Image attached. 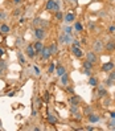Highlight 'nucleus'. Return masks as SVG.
Segmentation results:
<instances>
[{
  "label": "nucleus",
  "instance_id": "obj_3",
  "mask_svg": "<svg viewBox=\"0 0 115 131\" xmlns=\"http://www.w3.org/2000/svg\"><path fill=\"white\" fill-rule=\"evenodd\" d=\"M73 39H72V35H66V33H64L60 36V43H62V44H69V43H72Z\"/></svg>",
  "mask_w": 115,
  "mask_h": 131
},
{
  "label": "nucleus",
  "instance_id": "obj_15",
  "mask_svg": "<svg viewBox=\"0 0 115 131\" xmlns=\"http://www.w3.org/2000/svg\"><path fill=\"white\" fill-rule=\"evenodd\" d=\"M0 32H3V33H8V32H10V27H8L7 24L0 25Z\"/></svg>",
  "mask_w": 115,
  "mask_h": 131
},
{
  "label": "nucleus",
  "instance_id": "obj_12",
  "mask_svg": "<svg viewBox=\"0 0 115 131\" xmlns=\"http://www.w3.org/2000/svg\"><path fill=\"white\" fill-rule=\"evenodd\" d=\"M89 120H90V122L91 123H96V122H98V120H99V116L98 115H95V114H89Z\"/></svg>",
  "mask_w": 115,
  "mask_h": 131
},
{
  "label": "nucleus",
  "instance_id": "obj_27",
  "mask_svg": "<svg viewBox=\"0 0 115 131\" xmlns=\"http://www.w3.org/2000/svg\"><path fill=\"white\" fill-rule=\"evenodd\" d=\"M84 73L86 74V76H91V70H89V69H85Z\"/></svg>",
  "mask_w": 115,
  "mask_h": 131
},
{
  "label": "nucleus",
  "instance_id": "obj_33",
  "mask_svg": "<svg viewBox=\"0 0 115 131\" xmlns=\"http://www.w3.org/2000/svg\"><path fill=\"white\" fill-rule=\"evenodd\" d=\"M107 85H108V86L112 85V79H108V81H107Z\"/></svg>",
  "mask_w": 115,
  "mask_h": 131
},
{
  "label": "nucleus",
  "instance_id": "obj_29",
  "mask_svg": "<svg viewBox=\"0 0 115 131\" xmlns=\"http://www.w3.org/2000/svg\"><path fill=\"white\" fill-rule=\"evenodd\" d=\"M6 68V64H4V61H0V70Z\"/></svg>",
  "mask_w": 115,
  "mask_h": 131
},
{
  "label": "nucleus",
  "instance_id": "obj_20",
  "mask_svg": "<svg viewBox=\"0 0 115 131\" xmlns=\"http://www.w3.org/2000/svg\"><path fill=\"white\" fill-rule=\"evenodd\" d=\"M49 48H50V52H52V54H56L57 53V44H52Z\"/></svg>",
  "mask_w": 115,
  "mask_h": 131
},
{
  "label": "nucleus",
  "instance_id": "obj_8",
  "mask_svg": "<svg viewBox=\"0 0 115 131\" xmlns=\"http://www.w3.org/2000/svg\"><path fill=\"white\" fill-rule=\"evenodd\" d=\"M106 50L114 52L115 50V41H108V43H106Z\"/></svg>",
  "mask_w": 115,
  "mask_h": 131
},
{
  "label": "nucleus",
  "instance_id": "obj_13",
  "mask_svg": "<svg viewBox=\"0 0 115 131\" xmlns=\"http://www.w3.org/2000/svg\"><path fill=\"white\" fill-rule=\"evenodd\" d=\"M102 48H103V45H102V43L98 40V41H95V44H94V49H95V52H100L102 50Z\"/></svg>",
  "mask_w": 115,
  "mask_h": 131
},
{
  "label": "nucleus",
  "instance_id": "obj_18",
  "mask_svg": "<svg viewBox=\"0 0 115 131\" xmlns=\"http://www.w3.org/2000/svg\"><path fill=\"white\" fill-rule=\"evenodd\" d=\"M84 69H89V70H91V69H93V64L89 62V61L86 60V61L84 62Z\"/></svg>",
  "mask_w": 115,
  "mask_h": 131
},
{
  "label": "nucleus",
  "instance_id": "obj_36",
  "mask_svg": "<svg viewBox=\"0 0 115 131\" xmlns=\"http://www.w3.org/2000/svg\"><path fill=\"white\" fill-rule=\"evenodd\" d=\"M3 54H4V50H3L2 48H0V56H3Z\"/></svg>",
  "mask_w": 115,
  "mask_h": 131
},
{
  "label": "nucleus",
  "instance_id": "obj_26",
  "mask_svg": "<svg viewBox=\"0 0 115 131\" xmlns=\"http://www.w3.org/2000/svg\"><path fill=\"white\" fill-rule=\"evenodd\" d=\"M76 29H77L78 32H81V31H82V25L80 24V23H76Z\"/></svg>",
  "mask_w": 115,
  "mask_h": 131
},
{
  "label": "nucleus",
  "instance_id": "obj_4",
  "mask_svg": "<svg viewBox=\"0 0 115 131\" xmlns=\"http://www.w3.org/2000/svg\"><path fill=\"white\" fill-rule=\"evenodd\" d=\"M25 52H26V56H28L29 58H34V56L37 54V53H36V50H34V46L33 45H28V46H26Z\"/></svg>",
  "mask_w": 115,
  "mask_h": 131
},
{
  "label": "nucleus",
  "instance_id": "obj_16",
  "mask_svg": "<svg viewBox=\"0 0 115 131\" xmlns=\"http://www.w3.org/2000/svg\"><path fill=\"white\" fill-rule=\"evenodd\" d=\"M89 83L91 86H96L98 85V79H96L95 77H90V79H89Z\"/></svg>",
  "mask_w": 115,
  "mask_h": 131
},
{
  "label": "nucleus",
  "instance_id": "obj_11",
  "mask_svg": "<svg viewBox=\"0 0 115 131\" xmlns=\"http://www.w3.org/2000/svg\"><path fill=\"white\" fill-rule=\"evenodd\" d=\"M56 73H57V76L61 77V76H64V74L66 73V70H65V68H64L62 65H58L57 69H56Z\"/></svg>",
  "mask_w": 115,
  "mask_h": 131
},
{
  "label": "nucleus",
  "instance_id": "obj_24",
  "mask_svg": "<svg viewBox=\"0 0 115 131\" xmlns=\"http://www.w3.org/2000/svg\"><path fill=\"white\" fill-rule=\"evenodd\" d=\"M54 69H56V66H54V65L52 64V65L49 66V69H48V73H53V72H54Z\"/></svg>",
  "mask_w": 115,
  "mask_h": 131
},
{
  "label": "nucleus",
  "instance_id": "obj_5",
  "mask_svg": "<svg viewBox=\"0 0 115 131\" xmlns=\"http://www.w3.org/2000/svg\"><path fill=\"white\" fill-rule=\"evenodd\" d=\"M34 35H36V37H37L38 40H42L44 37H45V31H44V28H36Z\"/></svg>",
  "mask_w": 115,
  "mask_h": 131
},
{
  "label": "nucleus",
  "instance_id": "obj_35",
  "mask_svg": "<svg viewBox=\"0 0 115 131\" xmlns=\"http://www.w3.org/2000/svg\"><path fill=\"white\" fill-rule=\"evenodd\" d=\"M22 43V40H20V39H17V45H20Z\"/></svg>",
  "mask_w": 115,
  "mask_h": 131
},
{
  "label": "nucleus",
  "instance_id": "obj_1",
  "mask_svg": "<svg viewBox=\"0 0 115 131\" xmlns=\"http://www.w3.org/2000/svg\"><path fill=\"white\" fill-rule=\"evenodd\" d=\"M45 9L46 11H50V12H58V3L56 2V0H48V3H46V7H45Z\"/></svg>",
  "mask_w": 115,
  "mask_h": 131
},
{
  "label": "nucleus",
  "instance_id": "obj_28",
  "mask_svg": "<svg viewBox=\"0 0 115 131\" xmlns=\"http://www.w3.org/2000/svg\"><path fill=\"white\" fill-rule=\"evenodd\" d=\"M110 79H112V81H115V72H112L111 74H110Z\"/></svg>",
  "mask_w": 115,
  "mask_h": 131
},
{
  "label": "nucleus",
  "instance_id": "obj_14",
  "mask_svg": "<svg viewBox=\"0 0 115 131\" xmlns=\"http://www.w3.org/2000/svg\"><path fill=\"white\" fill-rule=\"evenodd\" d=\"M65 21H66V23L74 21V13H68V15L65 16Z\"/></svg>",
  "mask_w": 115,
  "mask_h": 131
},
{
  "label": "nucleus",
  "instance_id": "obj_19",
  "mask_svg": "<svg viewBox=\"0 0 115 131\" xmlns=\"http://www.w3.org/2000/svg\"><path fill=\"white\" fill-rule=\"evenodd\" d=\"M17 58H19V62L22 65V64H25V60H24V56H22L20 52H17Z\"/></svg>",
  "mask_w": 115,
  "mask_h": 131
},
{
  "label": "nucleus",
  "instance_id": "obj_23",
  "mask_svg": "<svg viewBox=\"0 0 115 131\" xmlns=\"http://www.w3.org/2000/svg\"><path fill=\"white\" fill-rule=\"evenodd\" d=\"M64 31H65V33H66V35H72V28H70V27H66Z\"/></svg>",
  "mask_w": 115,
  "mask_h": 131
},
{
  "label": "nucleus",
  "instance_id": "obj_30",
  "mask_svg": "<svg viewBox=\"0 0 115 131\" xmlns=\"http://www.w3.org/2000/svg\"><path fill=\"white\" fill-rule=\"evenodd\" d=\"M108 31L111 32V33H112V32H115V25H111V27L108 28Z\"/></svg>",
  "mask_w": 115,
  "mask_h": 131
},
{
  "label": "nucleus",
  "instance_id": "obj_39",
  "mask_svg": "<svg viewBox=\"0 0 115 131\" xmlns=\"http://www.w3.org/2000/svg\"><path fill=\"white\" fill-rule=\"evenodd\" d=\"M114 97H115V95H114Z\"/></svg>",
  "mask_w": 115,
  "mask_h": 131
},
{
  "label": "nucleus",
  "instance_id": "obj_21",
  "mask_svg": "<svg viewBox=\"0 0 115 131\" xmlns=\"http://www.w3.org/2000/svg\"><path fill=\"white\" fill-rule=\"evenodd\" d=\"M48 120H49V123H52V124H54V123L57 122L56 116H53V115H49V116H48Z\"/></svg>",
  "mask_w": 115,
  "mask_h": 131
},
{
  "label": "nucleus",
  "instance_id": "obj_9",
  "mask_svg": "<svg viewBox=\"0 0 115 131\" xmlns=\"http://www.w3.org/2000/svg\"><path fill=\"white\" fill-rule=\"evenodd\" d=\"M33 46H34L36 53H37V54H41V50H42V48H44V46H42V43H41V41H37V43H36Z\"/></svg>",
  "mask_w": 115,
  "mask_h": 131
},
{
  "label": "nucleus",
  "instance_id": "obj_2",
  "mask_svg": "<svg viewBox=\"0 0 115 131\" xmlns=\"http://www.w3.org/2000/svg\"><path fill=\"white\" fill-rule=\"evenodd\" d=\"M50 56H52L50 48H49V46H44L42 50H41V57H42V60H48Z\"/></svg>",
  "mask_w": 115,
  "mask_h": 131
},
{
  "label": "nucleus",
  "instance_id": "obj_25",
  "mask_svg": "<svg viewBox=\"0 0 115 131\" xmlns=\"http://www.w3.org/2000/svg\"><path fill=\"white\" fill-rule=\"evenodd\" d=\"M70 102H72V103H74V105L77 106V103H78V98H74V97H72V98H70Z\"/></svg>",
  "mask_w": 115,
  "mask_h": 131
},
{
  "label": "nucleus",
  "instance_id": "obj_31",
  "mask_svg": "<svg viewBox=\"0 0 115 131\" xmlns=\"http://www.w3.org/2000/svg\"><path fill=\"white\" fill-rule=\"evenodd\" d=\"M56 16H57V19H62V13H61V12H57Z\"/></svg>",
  "mask_w": 115,
  "mask_h": 131
},
{
  "label": "nucleus",
  "instance_id": "obj_37",
  "mask_svg": "<svg viewBox=\"0 0 115 131\" xmlns=\"http://www.w3.org/2000/svg\"><path fill=\"white\" fill-rule=\"evenodd\" d=\"M110 115H111V118H112V119H115V113H111Z\"/></svg>",
  "mask_w": 115,
  "mask_h": 131
},
{
  "label": "nucleus",
  "instance_id": "obj_34",
  "mask_svg": "<svg viewBox=\"0 0 115 131\" xmlns=\"http://www.w3.org/2000/svg\"><path fill=\"white\" fill-rule=\"evenodd\" d=\"M4 17H6V13L2 12V13H0V19H4Z\"/></svg>",
  "mask_w": 115,
  "mask_h": 131
},
{
  "label": "nucleus",
  "instance_id": "obj_22",
  "mask_svg": "<svg viewBox=\"0 0 115 131\" xmlns=\"http://www.w3.org/2000/svg\"><path fill=\"white\" fill-rule=\"evenodd\" d=\"M104 95H107V91H106L104 89H100V90L98 91V97L102 98V97H104Z\"/></svg>",
  "mask_w": 115,
  "mask_h": 131
},
{
  "label": "nucleus",
  "instance_id": "obj_6",
  "mask_svg": "<svg viewBox=\"0 0 115 131\" xmlns=\"http://www.w3.org/2000/svg\"><path fill=\"white\" fill-rule=\"evenodd\" d=\"M86 58H87V61L91 62L93 65L96 62V56H95V53H94V52H89V53L86 54Z\"/></svg>",
  "mask_w": 115,
  "mask_h": 131
},
{
  "label": "nucleus",
  "instance_id": "obj_7",
  "mask_svg": "<svg viewBox=\"0 0 115 131\" xmlns=\"http://www.w3.org/2000/svg\"><path fill=\"white\" fill-rule=\"evenodd\" d=\"M72 50H73V54H74L76 57H78V58H81L82 56H84V53H82V50H81L80 48H78V46H76V45H73Z\"/></svg>",
  "mask_w": 115,
  "mask_h": 131
},
{
  "label": "nucleus",
  "instance_id": "obj_32",
  "mask_svg": "<svg viewBox=\"0 0 115 131\" xmlns=\"http://www.w3.org/2000/svg\"><path fill=\"white\" fill-rule=\"evenodd\" d=\"M34 72H36V74H40V69L37 66H34Z\"/></svg>",
  "mask_w": 115,
  "mask_h": 131
},
{
  "label": "nucleus",
  "instance_id": "obj_10",
  "mask_svg": "<svg viewBox=\"0 0 115 131\" xmlns=\"http://www.w3.org/2000/svg\"><path fill=\"white\" fill-rule=\"evenodd\" d=\"M112 69H114V62H107L102 66L103 72H110V70H112Z\"/></svg>",
  "mask_w": 115,
  "mask_h": 131
},
{
  "label": "nucleus",
  "instance_id": "obj_38",
  "mask_svg": "<svg viewBox=\"0 0 115 131\" xmlns=\"http://www.w3.org/2000/svg\"><path fill=\"white\" fill-rule=\"evenodd\" d=\"M15 3H20V2H22V0H13Z\"/></svg>",
  "mask_w": 115,
  "mask_h": 131
},
{
  "label": "nucleus",
  "instance_id": "obj_17",
  "mask_svg": "<svg viewBox=\"0 0 115 131\" xmlns=\"http://www.w3.org/2000/svg\"><path fill=\"white\" fill-rule=\"evenodd\" d=\"M68 81H69V77H68V74L65 73L64 76H61V82H62V85H68Z\"/></svg>",
  "mask_w": 115,
  "mask_h": 131
}]
</instances>
